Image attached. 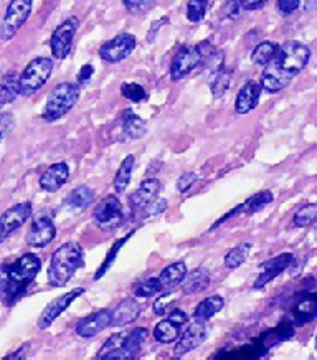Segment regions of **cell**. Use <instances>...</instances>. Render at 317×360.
<instances>
[{"label":"cell","instance_id":"obj_1","mask_svg":"<svg viewBox=\"0 0 317 360\" xmlns=\"http://www.w3.org/2000/svg\"><path fill=\"white\" fill-rule=\"evenodd\" d=\"M309 58L311 50L304 44L295 40L286 41L279 46L274 60L264 68L259 84L268 93L281 91L306 68Z\"/></svg>","mask_w":317,"mask_h":360},{"label":"cell","instance_id":"obj_2","mask_svg":"<svg viewBox=\"0 0 317 360\" xmlns=\"http://www.w3.org/2000/svg\"><path fill=\"white\" fill-rule=\"evenodd\" d=\"M40 268V258L33 253L22 255L15 263L7 266L2 281H0V296H2V300L7 304L15 302L30 286L33 279L37 278Z\"/></svg>","mask_w":317,"mask_h":360},{"label":"cell","instance_id":"obj_3","mask_svg":"<svg viewBox=\"0 0 317 360\" xmlns=\"http://www.w3.org/2000/svg\"><path fill=\"white\" fill-rule=\"evenodd\" d=\"M83 266V248L75 241L61 245L51 255L48 266V281L51 286L63 288L68 284L75 273Z\"/></svg>","mask_w":317,"mask_h":360},{"label":"cell","instance_id":"obj_4","mask_svg":"<svg viewBox=\"0 0 317 360\" xmlns=\"http://www.w3.org/2000/svg\"><path fill=\"white\" fill-rule=\"evenodd\" d=\"M79 99V86L75 83H60L50 93L46 104L41 112V117L46 122L58 121L60 117L68 115L70 111L77 106Z\"/></svg>","mask_w":317,"mask_h":360},{"label":"cell","instance_id":"obj_5","mask_svg":"<svg viewBox=\"0 0 317 360\" xmlns=\"http://www.w3.org/2000/svg\"><path fill=\"white\" fill-rule=\"evenodd\" d=\"M51 73H53V60L46 58V56H39V58L32 60L27 65V68L22 71L20 77H18L20 94L32 96L33 93H37L40 88L45 86Z\"/></svg>","mask_w":317,"mask_h":360},{"label":"cell","instance_id":"obj_6","mask_svg":"<svg viewBox=\"0 0 317 360\" xmlns=\"http://www.w3.org/2000/svg\"><path fill=\"white\" fill-rule=\"evenodd\" d=\"M94 224L98 229L103 231H115L119 229L124 221V210H122V203L116 195L104 197L101 202L94 207L93 212Z\"/></svg>","mask_w":317,"mask_h":360},{"label":"cell","instance_id":"obj_7","mask_svg":"<svg viewBox=\"0 0 317 360\" xmlns=\"http://www.w3.org/2000/svg\"><path fill=\"white\" fill-rule=\"evenodd\" d=\"M32 7L33 0H11L0 25V39L4 41L13 39L30 17Z\"/></svg>","mask_w":317,"mask_h":360},{"label":"cell","instance_id":"obj_8","mask_svg":"<svg viewBox=\"0 0 317 360\" xmlns=\"http://www.w3.org/2000/svg\"><path fill=\"white\" fill-rule=\"evenodd\" d=\"M203 65V55L198 45L183 46L174 56L172 65H170V78L172 82H181L182 78L188 77L193 70Z\"/></svg>","mask_w":317,"mask_h":360},{"label":"cell","instance_id":"obj_9","mask_svg":"<svg viewBox=\"0 0 317 360\" xmlns=\"http://www.w3.org/2000/svg\"><path fill=\"white\" fill-rule=\"evenodd\" d=\"M136 37L132 33H119L115 39L106 41L101 49H99V56L106 63H119V61L126 60L136 49Z\"/></svg>","mask_w":317,"mask_h":360},{"label":"cell","instance_id":"obj_10","mask_svg":"<svg viewBox=\"0 0 317 360\" xmlns=\"http://www.w3.org/2000/svg\"><path fill=\"white\" fill-rule=\"evenodd\" d=\"M78 30V20L75 17L68 18L63 23H60L58 27L55 28L53 35H51L50 40V49L51 55L55 56L56 60H63L70 55L73 46V39L77 35Z\"/></svg>","mask_w":317,"mask_h":360},{"label":"cell","instance_id":"obj_11","mask_svg":"<svg viewBox=\"0 0 317 360\" xmlns=\"http://www.w3.org/2000/svg\"><path fill=\"white\" fill-rule=\"evenodd\" d=\"M32 217V203L22 202L8 208L0 215V243H4L8 236L27 224Z\"/></svg>","mask_w":317,"mask_h":360},{"label":"cell","instance_id":"obj_12","mask_svg":"<svg viewBox=\"0 0 317 360\" xmlns=\"http://www.w3.org/2000/svg\"><path fill=\"white\" fill-rule=\"evenodd\" d=\"M56 236V226L48 213H39L32 220V226L27 233V245L33 248H45Z\"/></svg>","mask_w":317,"mask_h":360},{"label":"cell","instance_id":"obj_13","mask_svg":"<svg viewBox=\"0 0 317 360\" xmlns=\"http://www.w3.org/2000/svg\"><path fill=\"white\" fill-rule=\"evenodd\" d=\"M207 338H208L207 321L195 319V322L188 326L186 333L179 338L177 345H175V355H177V357H182V355L192 352V350L200 347V345L207 340Z\"/></svg>","mask_w":317,"mask_h":360},{"label":"cell","instance_id":"obj_14","mask_svg":"<svg viewBox=\"0 0 317 360\" xmlns=\"http://www.w3.org/2000/svg\"><path fill=\"white\" fill-rule=\"evenodd\" d=\"M84 292L83 288H75L70 292H66L63 296H58L56 300L50 302L48 306L45 307L44 312H41L40 319H39V329H48L53 322L58 319L60 314H63V311L68 309L72 306V302L79 297Z\"/></svg>","mask_w":317,"mask_h":360},{"label":"cell","instance_id":"obj_15","mask_svg":"<svg viewBox=\"0 0 317 360\" xmlns=\"http://www.w3.org/2000/svg\"><path fill=\"white\" fill-rule=\"evenodd\" d=\"M148 334H149L148 329H144V328H136V329H132L131 333H126L124 338H122L121 347L117 350H112V352L108 354L104 359H108V360L134 359L137 352L141 350V347H143L144 340L148 339Z\"/></svg>","mask_w":317,"mask_h":360},{"label":"cell","instance_id":"obj_16","mask_svg":"<svg viewBox=\"0 0 317 360\" xmlns=\"http://www.w3.org/2000/svg\"><path fill=\"white\" fill-rule=\"evenodd\" d=\"M111 317L112 312L110 309H101L94 312V314L84 317V319L78 322L77 334L83 339H91L99 333H103L106 328H110Z\"/></svg>","mask_w":317,"mask_h":360},{"label":"cell","instance_id":"obj_17","mask_svg":"<svg viewBox=\"0 0 317 360\" xmlns=\"http://www.w3.org/2000/svg\"><path fill=\"white\" fill-rule=\"evenodd\" d=\"M295 262V255L292 253H283L279 257L269 259V262L261 264V271H259V276L254 281V288L259 290V288L266 286L269 281H273L274 278L279 276L285 269L291 266V263Z\"/></svg>","mask_w":317,"mask_h":360},{"label":"cell","instance_id":"obj_18","mask_svg":"<svg viewBox=\"0 0 317 360\" xmlns=\"http://www.w3.org/2000/svg\"><path fill=\"white\" fill-rule=\"evenodd\" d=\"M68 179H70L68 164L58 162V164L50 165V167L40 175L39 184L41 191L53 193L56 191H60V188L68 182Z\"/></svg>","mask_w":317,"mask_h":360},{"label":"cell","instance_id":"obj_19","mask_svg":"<svg viewBox=\"0 0 317 360\" xmlns=\"http://www.w3.org/2000/svg\"><path fill=\"white\" fill-rule=\"evenodd\" d=\"M261 84L257 82H246L236 94L235 99V111L238 115H248L258 106L259 96H261Z\"/></svg>","mask_w":317,"mask_h":360},{"label":"cell","instance_id":"obj_20","mask_svg":"<svg viewBox=\"0 0 317 360\" xmlns=\"http://www.w3.org/2000/svg\"><path fill=\"white\" fill-rule=\"evenodd\" d=\"M291 317L297 326L306 324L317 317V292L304 295L295 302L291 309Z\"/></svg>","mask_w":317,"mask_h":360},{"label":"cell","instance_id":"obj_21","mask_svg":"<svg viewBox=\"0 0 317 360\" xmlns=\"http://www.w3.org/2000/svg\"><path fill=\"white\" fill-rule=\"evenodd\" d=\"M141 314V306L134 297H127L116 307V311H112L111 317V326L115 328H124L132 322L137 321V317Z\"/></svg>","mask_w":317,"mask_h":360},{"label":"cell","instance_id":"obj_22","mask_svg":"<svg viewBox=\"0 0 317 360\" xmlns=\"http://www.w3.org/2000/svg\"><path fill=\"white\" fill-rule=\"evenodd\" d=\"M159 187L160 186H159V180L157 179L144 180V182L141 184L139 187H137V191L131 195V198H129L131 207L134 208V210L144 208L150 200H154L155 195H157Z\"/></svg>","mask_w":317,"mask_h":360},{"label":"cell","instance_id":"obj_23","mask_svg":"<svg viewBox=\"0 0 317 360\" xmlns=\"http://www.w3.org/2000/svg\"><path fill=\"white\" fill-rule=\"evenodd\" d=\"M182 328L183 326L177 324V322L170 319V317H167V319L160 321L159 324L154 328V338L160 344L177 342L179 338H181Z\"/></svg>","mask_w":317,"mask_h":360},{"label":"cell","instance_id":"obj_24","mask_svg":"<svg viewBox=\"0 0 317 360\" xmlns=\"http://www.w3.org/2000/svg\"><path fill=\"white\" fill-rule=\"evenodd\" d=\"M208 283H210V273L207 269L198 268L195 271L187 273V276L183 278L182 291L186 295H197V292L207 290Z\"/></svg>","mask_w":317,"mask_h":360},{"label":"cell","instance_id":"obj_25","mask_svg":"<svg viewBox=\"0 0 317 360\" xmlns=\"http://www.w3.org/2000/svg\"><path fill=\"white\" fill-rule=\"evenodd\" d=\"M188 269H187V264L183 262H175L172 264H169V266H165L162 269V273H160V283H162V288H175L177 284H182L183 278L187 276Z\"/></svg>","mask_w":317,"mask_h":360},{"label":"cell","instance_id":"obj_26","mask_svg":"<svg viewBox=\"0 0 317 360\" xmlns=\"http://www.w3.org/2000/svg\"><path fill=\"white\" fill-rule=\"evenodd\" d=\"M122 131H124V136L127 139H141L148 131V126H145V121L141 120L139 116L134 115L131 110H126L124 115H122Z\"/></svg>","mask_w":317,"mask_h":360},{"label":"cell","instance_id":"obj_27","mask_svg":"<svg viewBox=\"0 0 317 360\" xmlns=\"http://www.w3.org/2000/svg\"><path fill=\"white\" fill-rule=\"evenodd\" d=\"M225 300L220 295H214L207 300H203L200 304L195 307V312H193V319L197 321H208L212 319L215 314L224 309Z\"/></svg>","mask_w":317,"mask_h":360},{"label":"cell","instance_id":"obj_28","mask_svg":"<svg viewBox=\"0 0 317 360\" xmlns=\"http://www.w3.org/2000/svg\"><path fill=\"white\" fill-rule=\"evenodd\" d=\"M94 200V191L93 188H89L88 186H79L72 191L68 197H66L65 203L68 205L70 208H73V210H84V208H88L91 205Z\"/></svg>","mask_w":317,"mask_h":360},{"label":"cell","instance_id":"obj_29","mask_svg":"<svg viewBox=\"0 0 317 360\" xmlns=\"http://www.w3.org/2000/svg\"><path fill=\"white\" fill-rule=\"evenodd\" d=\"M134 164H136V158L134 155H127V158L122 160L119 169H117L116 177H115V188L117 193L126 192L127 186L131 184V177H132V170H134Z\"/></svg>","mask_w":317,"mask_h":360},{"label":"cell","instance_id":"obj_30","mask_svg":"<svg viewBox=\"0 0 317 360\" xmlns=\"http://www.w3.org/2000/svg\"><path fill=\"white\" fill-rule=\"evenodd\" d=\"M250 253H252V243H241L238 246H235V248H231L228 253L225 255V258H224L225 268H228V269L240 268L241 264L248 259Z\"/></svg>","mask_w":317,"mask_h":360},{"label":"cell","instance_id":"obj_31","mask_svg":"<svg viewBox=\"0 0 317 360\" xmlns=\"http://www.w3.org/2000/svg\"><path fill=\"white\" fill-rule=\"evenodd\" d=\"M278 49L279 46L274 44V41H261V44L254 46L252 53L253 63H257L259 66H268L274 60V56H276Z\"/></svg>","mask_w":317,"mask_h":360},{"label":"cell","instance_id":"obj_32","mask_svg":"<svg viewBox=\"0 0 317 360\" xmlns=\"http://www.w3.org/2000/svg\"><path fill=\"white\" fill-rule=\"evenodd\" d=\"M292 221L297 229H306V226L314 225L317 221V203H306L292 217Z\"/></svg>","mask_w":317,"mask_h":360},{"label":"cell","instance_id":"obj_33","mask_svg":"<svg viewBox=\"0 0 317 360\" xmlns=\"http://www.w3.org/2000/svg\"><path fill=\"white\" fill-rule=\"evenodd\" d=\"M18 94H20V86H18L17 77H7L0 82V108L6 104L15 101Z\"/></svg>","mask_w":317,"mask_h":360},{"label":"cell","instance_id":"obj_34","mask_svg":"<svg viewBox=\"0 0 317 360\" xmlns=\"http://www.w3.org/2000/svg\"><path fill=\"white\" fill-rule=\"evenodd\" d=\"M273 193L269 191H263L257 193V195H253L250 200H246L243 205H241V212L245 213H257L259 210H263L264 207L269 205V203L273 202Z\"/></svg>","mask_w":317,"mask_h":360},{"label":"cell","instance_id":"obj_35","mask_svg":"<svg viewBox=\"0 0 317 360\" xmlns=\"http://www.w3.org/2000/svg\"><path fill=\"white\" fill-rule=\"evenodd\" d=\"M230 83H231V71L220 68L219 73L215 75L214 82H212V94H214V98L219 99L224 96V94L228 91Z\"/></svg>","mask_w":317,"mask_h":360},{"label":"cell","instance_id":"obj_36","mask_svg":"<svg viewBox=\"0 0 317 360\" xmlns=\"http://www.w3.org/2000/svg\"><path fill=\"white\" fill-rule=\"evenodd\" d=\"M162 290L164 288H162V283H160V279L150 278V279H145V281L137 284L136 290H134V296L136 297H150V296L159 295Z\"/></svg>","mask_w":317,"mask_h":360},{"label":"cell","instance_id":"obj_37","mask_svg":"<svg viewBox=\"0 0 317 360\" xmlns=\"http://www.w3.org/2000/svg\"><path fill=\"white\" fill-rule=\"evenodd\" d=\"M208 8V0H188L187 4V18L192 23L203 20Z\"/></svg>","mask_w":317,"mask_h":360},{"label":"cell","instance_id":"obj_38","mask_svg":"<svg viewBox=\"0 0 317 360\" xmlns=\"http://www.w3.org/2000/svg\"><path fill=\"white\" fill-rule=\"evenodd\" d=\"M121 93L126 99H129L132 103H141L148 98V93L145 89L137 83H124L121 86Z\"/></svg>","mask_w":317,"mask_h":360},{"label":"cell","instance_id":"obj_39","mask_svg":"<svg viewBox=\"0 0 317 360\" xmlns=\"http://www.w3.org/2000/svg\"><path fill=\"white\" fill-rule=\"evenodd\" d=\"M124 7L132 13H141L149 11L154 6L155 0H122Z\"/></svg>","mask_w":317,"mask_h":360},{"label":"cell","instance_id":"obj_40","mask_svg":"<svg viewBox=\"0 0 317 360\" xmlns=\"http://www.w3.org/2000/svg\"><path fill=\"white\" fill-rule=\"evenodd\" d=\"M122 338H124V334L111 335V338L108 339V342L104 344L103 347H101V350H99V352H98V359H104L108 354L112 352V350L119 349L121 344H122Z\"/></svg>","mask_w":317,"mask_h":360},{"label":"cell","instance_id":"obj_41","mask_svg":"<svg viewBox=\"0 0 317 360\" xmlns=\"http://www.w3.org/2000/svg\"><path fill=\"white\" fill-rule=\"evenodd\" d=\"M129 236L131 235H127V236H124V238H122V240H119V241H116V243H115V248H112L111 251H110V255H108V262H104L103 264H101V268H99L98 269V274H96V279H99V278H101L103 276V274L104 273H106L108 271V269H110V266H111V264H112V262H115V257H116V253H117V250H121V246H122V243H124V241L127 240V238H129Z\"/></svg>","mask_w":317,"mask_h":360},{"label":"cell","instance_id":"obj_42","mask_svg":"<svg viewBox=\"0 0 317 360\" xmlns=\"http://www.w3.org/2000/svg\"><path fill=\"white\" fill-rule=\"evenodd\" d=\"M197 180H198V177H197L195 172L182 174L181 179H179V182H177V191L182 192V193L188 192L192 188V186H195Z\"/></svg>","mask_w":317,"mask_h":360},{"label":"cell","instance_id":"obj_43","mask_svg":"<svg viewBox=\"0 0 317 360\" xmlns=\"http://www.w3.org/2000/svg\"><path fill=\"white\" fill-rule=\"evenodd\" d=\"M165 208H167V200H165V198H154V200H150L148 205L144 207V213L149 217H155L159 215V213H162Z\"/></svg>","mask_w":317,"mask_h":360},{"label":"cell","instance_id":"obj_44","mask_svg":"<svg viewBox=\"0 0 317 360\" xmlns=\"http://www.w3.org/2000/svg\"><path fill=\"white\" fill-rule=\"evenodd\" d=\"M13 124H15V120H13L11 112H2V115H0V141L12 131Z\"/></svg>","mask_w":317,"mask_h":360},{"label":"cell","instance_id":"obj_45","mask_svg":"<svg viewBox=\"0 0 317 360\" xmlns=\"http://www.w3.org/2000/svg\"><path fill=\"white\" fill-rule=\"evenodd\" d=\"M301 0H278V11L281 15H291L297 11Z\"/></svg>","mask_w":317,"mask_h":360},{"label":"cell","instance_id":"obj_46","mask_svg":"<svg viewBox=\"0 0 317 360\" xmlns=\"http://www.w3.org/2000/svg\"><path fill=\"white\" fill-rule=\"evenodd\" d=\"M170 302H172V296H170L169 292H167V295L157 297V301L154 302V312H155V314H164V312L167 311Z\"/></svg>","mask_w":317,"mask_h":360},{"label":"cell","instance_id":"obj_47","mask_svg":"<svg viewBox=\"0 0 317 360\" xmlns=\"http://www.w3.org/2000/svg\"><path fill=\"white\" fill-rule=\"evenodd\" d=\"M240 6L246 8V11H254V8L263 7L268 0H238Z\"/></svg>","mask_w":317,"mask_h":360},{"label":"cell","instance_id":"obj_48","mask_svg":"<svg viewBox=\"0 0 317 360\" xmlns=\"http://www.w3.org/2000/svg\"><path fill=\"white\" fill-rule=\"evenodd\" d=\"M93 73H94V68L91 65H84L82 70H79V73H78V83L82 84V83H86L89 78L93 77Z\"/></svg>","mask_w":317,"mask_h":360},{"label":"cell","instance_id":"obj_49","mask_svg":"<svg viewBox=\"0 0 317 360\" xmlns=\"http://www.w3.org/2000/svg\"><path fill=\"white\" fill-rule=\"evenodd\" d=\"M169 317H170V319H172V321L177 322V324H181V326H186L187 322H188V316H187L183 311H181V309H174V311L169 314Z\"/></svg>","mask_w":317,"mask_h":360},{"label":"cell","instance_id":"obj_50","mask_svg":"<svg viewBox=\"0 0 317 360\" xmlns=\"http://www.w3.org/2000/svg\"><path fill=\"white\" fill-rule=\"evenodd\" d=\"M28 347V345H23L22 349H18V352L17 354H11V355H7L6 359H18V357H23V352H25V349Z\"/></svg>","mask_w":317,"mask_h":360},{"label":"cell","instance_id":"obj_51","mask_svg":"<svg viewBox=\"0 0 317 360\" xmlns=\"http://www.w3.org/2000/svg\"><path fill=\"white\" fill-rule=\"evenodd\" d=\"M316 347H317V338H316Z\"/></svg>","mask_w":317,"mask_h":360}]
</instances>
